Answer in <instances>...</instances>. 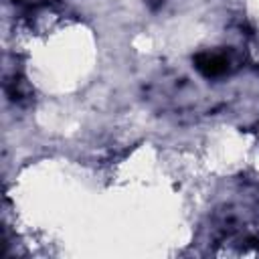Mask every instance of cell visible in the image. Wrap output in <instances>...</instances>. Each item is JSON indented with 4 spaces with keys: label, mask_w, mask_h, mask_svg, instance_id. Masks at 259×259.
<instances>
[{
    "label": "cell",
    "mask_w": 259,
    "mask_h": 259,
    "mask_svg": "<svg viewBox=\"0 0 259 259\" xmlns=\"http://www.w3.org/2000/svg\"><path fill=\"white\" fill-rule=\"evenodd\" d=\"M227 67H229V61H227L223 55L204 53V55H198V57H196V69H198L202 75H206V77L223 75V73H227Z\"/></svg>",
    "instance_id": "cell-1"
},
{
    "label": "cell",
    "mask_w": 259,
    "mask_h": 259,
    "mask_svg": "<svg viewBox=\"0 0 259 259\" xmlns=\"http://www.w3.org/2000/svg\"><path fill=\"white\" fill-rule=\"evenodd\" d=\"M150 2H160V0H150Z\"/></svg>",
    "instance_id": "cell-2"
}]
</instances>
